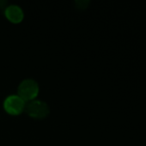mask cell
Listing matches in <instances>:
<instances>
[{
  "label": "cell",
  "mask_w": 146,
  "mask_h": 146,
  "mask_svg": "<svg viewBox=\"0 0 146 146\" xmlns=\"http://www.w3.org/2000/svg\"><path fill=\"white\" fill-rule=\"evenodd\" d=\"M25 101L16 95L8 97L3 104L5 110L10 115H19L25 109Z\"/></svg>",
  "instance_id": "3"
},
{
  "label": "cell",
  "mask_w": 146,
  "mask_h": 146,
  "mask_svg": "<svg viewBox=\"0 0 146 146\" xmlns=\"http://www.w3.org/2000/svg\"><path fill=\"white\" fill-rule=\"evenodd\" d=\"M39 92V86L35 80L27 79L21 82L18 87L19 97L24 101L34 99Z\"/></svg>",
  "instance_id": "1"
},
{
  "label": "cell",
  "mask_w": 146,
  "mask_h": 146,
  "mask_svg": "<svg viewBox=\"0 0 146 146\" xmlns=\"http://www.w3.org/2000/svg\"><path fill=\"white\" fill-rule=\"evenodd\" d=\"M27 113L33 118L41 119L47 116L49 114L48 105L42 101L33 100L28 105L25 106Z\"/></svg>",
  "instance_id": "2"
},
{
  "label": "cell",
  "mask_w": 146,
  "mask_h": 146,
  "mask_svg": "<svg viewBox=\"0 0 146 146\" xmlns=\"http://www.w3.org/2000/svg\"><path fill=\"white\" fill-rule=\"evenodd\" d=\"M6 17L12 22H20L23 18V11L17 5H9L5 9Z\"/></svg>",
  "instance_id": "4"
}]
</instances>
